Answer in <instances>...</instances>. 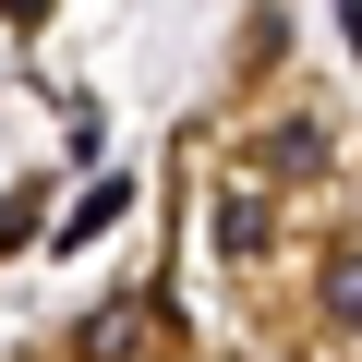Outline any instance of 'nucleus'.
<instances>
[{"label":"nucleus","instance_id":"obj_1","mask_svg":"<svg viewBox=\"0 0 362 362\" xmlns=\"http://www.w3.org/2000/svg\"><path fill=\"white\" fill-rule=\"evenodd\" d=\"M314 302H326V326H362V242H338L314 266Z\"/></svg>","mask_w":362,"mask_h":362},{"label":"nucleus","instance_id":"obj_2","mask_svg":"<svg viewBox=\"0 0 362 362\" xmlns=\"http://www.w3.org/2000/svg\"><path fill=\"white\" fill-rule=\"evenodd\" d=\"M73 350H85V362H133V350H145V314H133V302H109V314H85V338H73Z\"/></svg>","mask_w":362,"mask_h":362},{"label":"nucleus","instance_id":"obj_3","mask_svg":"<svg viewBox=\"0 0 362 362\" xmlns=\"http://www.w3.org/2000/svg\"><path fill=\"white\" fill-rule=\"evenodd\" d=\"M266 169H278V181L326 169V121H278V133H266Z\"/></svg>","mask_w":362,"mask_h":362},{"label":"nucleus","instance_id":"obj_4","mask_svg":"<svg viewBox=\"0 0 362 362\" xmlns=\"http://www.w3.org/2000/svg\"><path fill=\"white\" fill-rule=\"evenodd\" d=\"M121 206H133V181H85L73 230H49V242H97V230H121Z\"/></svg>","mask_w":362,"mask_h":362},{"label":"nucleus","instance_id":"obj_5","mask_svg":"<svg viewBox=\"0 0 362 362\" xmlns=\"http://www.w3.org/2000/svg\"><path fill=\"white\" fill-rule=\"evenodd\" d=\"M0 13H13V25H37V13H49V0H0Z\"/></svg>","mask_w":362,"mask_h":362}]
</instances>
